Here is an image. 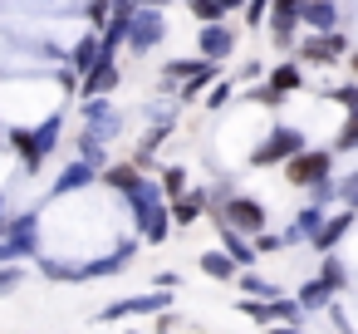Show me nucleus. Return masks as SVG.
Here are the masks:
<instances>
[{
	"label": "nucleus",
	"instance_id": "9",
	"mask_svg": "<svg viewBox=\"0 0 358 334\" xmlns=\"http://www.w3.org/2000/svg\"><path fill=\"white\" fill-rule=\"evenodd\" d=\"M265 20H270L275 50H294V40H299V0H270Z\"/></svg>",
	"mask_w": 358,
	"mask_h": 334
},
{
	"label": "nucleus",
	"instance_id": "15",
	"mask_svg": "<svg viewBox=\"0 0 358 334\" xmlns=\"http://www.w3.org/2000/svg\"><path fill=\"white\" fill-rule=\"evenodd\" d=\"M167 216H172V231H187V226H196L201 216H206V192H182L177 202H167Z\"/></svg>",
	"mask_w": 358,
	"mask_h": 334
},
{
	"label": "nucleus",
	"instance_id": "28",
	"mask_svg": "<svg viewBox=\"0 0 358 334\" xmlns=\"http://www.w3.org/2000/svg\"><path fill=\"white\" fill-rule=\"evenodd\" d=\"M329 153H358V113H343L338 138H334V148H329Z\"/></svg>",
	"mask_w": 358,
	"mask_h": 334
},
{
	"label": "nucleus",
	"instance_id": "32",
	"mask_svg": "<svg viewBox=\"0 0 358 334\" xmlns=\"http://www.w3.org/2000/svg\"><path fill=\"white\" fill-rule=\"evenodd\" d=\"M187 11H192L201 25H216V20H226V11L216 6V0H187Z\"/></svg>",
	"mask_w": 358,
	"mask_h": 334
},
{
	"label": "nucleus",
	"instance_id": "1",
	"mask_svg": "<svg viewBox=\"0 0 358 334\" xmlns=\"http://www.w3.org/2000/svg\"><path fill=\"white\" fill-rule=\"evenodd\" d=\"M123 202H128V221H133L138 241H148V246H162V241L172 236L167 197H162V187H157L152 177H138V182L123 192Z\"/></svg>",
	"mask_w": 358,
	"mask_h": 334
},
{
	"label": "nucleus",
	"instance_id": "24",
	"mask_svg": "<svg viewBox=\"0 0 358 334\" xmlns=\"http://www.w3.org/2000/svg\"><path fill=\"white\" fill-rule=\"evenodd\" d=\"M319 280H324V290H329V295H343V290H348V270H343V260H338L334 251L319 260Z\"/></svg>",
	"mask_w": 358,
	"mask_h": 334
},
{
	"label": "nucleus",
	"instance_id": "39",
	"mask_svg": "<svg viewBox=\"0 0 358 334\" xmlns=\"http://www.w3.org/2000/svg\"><path fill=\"white\" fill-rule=\"evenodd\" d=\"M152 290H182V275L177 270H157L152 275Z\"/></svg>",
	"mask_w": 358,
	"mask_h": 334
},
{
	"label": "nucleus",
	"instance_id": "5",
	"mask_svg": "<svg viewBox=\"0 0 358 334\" xmlns=\"http://www.w3.org/2000/svg\"><path fill=\"white\" fill-rule=\"evenodd\" d=\"M309 143H304V133L299 128H289V123H280V128H270L265 133V143H255L250 148V167H285L294 153H304Z\"/></svg>",
	"mask_w": 358,
	"mask_h": 334
},
{
	"label": "nucleus",
	"instance_id": "47",
	"mask_svg": "<svg viewBox=\"0 0 358 334\" xmlns=\"http://www.w3.org/2000/svg\"><path fill=\"white\" fill-rule=\"evenodd\" d=\"M128 334H133V329H128Z\"/></svg>",
	"mask_w": 358,
	"mask_h": 334
},
{
	"label": "nucleus",
	"instance_id": "11",
	"mask_svg": "<svg viewBox=\"0 0 358 334\" xmlns=\"http://www.w3.org/2000/svg\"><path fill=\"white\" fill-rule=\"evenodd\" d=\"M196 50H201V60H206V64H226V60L236 55V30H231L226 20H216V25H201V35H196Z\"/></svg>",
	"mask_w": 358,
	"mask_h": 334
},
{
	"label": "nucleus",
	"instance_id": "21",
	"mask_svg": "<svg viewBox=\"0 0 358 334\" xmlns=\"http://www.w3.org/2000/svg\"><path fill=\"white\" fill-rule=\"evenodd\" d=\"M299 84H304V64H299V60H285V64H275V69H270V84H265V89L285 99V94H294Z\"/></svg>",
	"mask_w": 358,
	"mask_h": 334
},
{
	"label": "nucleus",
	"instance_id": "4",
	"mask_svg": "<svg viewBox=\"0 0 358 334\" xmlns=\"http://www.w3.org/2000/svg\"><path fill=\"white\" fill-rule=\"evenodd\" d=\"M211 216L226 221V226L241 231V236H260V231H270V211H265V202H260V197H245V192H231Z\"/></svg>",
	"mask_w": 358,
	"mask_h": 334
},
{
	"label": "nucleus",
	"instance_id": "7",
	"mask_svg": "<svg viewBox=\"0 0 358 334\" xmlns=\"http://www.w3.org/2000/svg\"><path fill=\"white\" fill-rule=\"evenodd\" d=\"M138 236H128V241H118L108 256H89V260H79V280H113V275H123L128 265H133V256H138Z\"/></svg>",
	"mask_w": 358,
	"mask_h": 334
},
{
	"label": "nucleus",
	"instance_id": "46",
	"mask_svg": "<svg viewBox=\"0 0 358 334\" xmlns=\"http://www.w3.org/2000/svg\"><path fill=\"white\" fill-rule=\"evenodd\" d=\"M299 6H304V0H299Z\"/></svg>",
	"mask_w": 358,
	"mask_h": 334
},
{
	"label": "nucleus",
	"instance_id": "12",
	"mask_svg": "<svg viewBox=\"0 0 358 334\" xmlns=\"http://www.w3.org/2000/svg\"><path fill=\"white\" fill-rule=\"evenodd\" d=\"M343 50H348V40H343L338 30H334V35H309V40H294L299 64H334Z\"/></svg>",
	"mask_w": 358,
	"mask_h": 334
},
{
	"label": "nucleus",
	"instance_id": "26",
	"mask_svg": "<svg viewBox=\"0 0 358 334\" xmlns=\"http://www.w3.org/2000/svg\"><path fill=\"white\" fill-rule=\"evenodd\" d=\"M157 187H162L167 202H177L182 192H192V187H187V167H162V172H157Z\"/></svg>",
	"mask_w": 358,
	"mask_h": 334
},
{
	"label": "nucleus",
	"instance_id": "25",
	"mask_svg": "<svg viewBox=\"0 0 358 334\" xmlns=\"http://www.w3.org/2000/svg\"><path fill=\"white\" fill-rule=\"evenodd\" d=\"M236 285H241L245 295H255V300H275V295H285L275 280H265V275H255V270H241V275H236Z\"/></svg>",
	"mask_w": 358,
	"mask_h": 334
},
{
	"label": "nucleus",
	"instance_id": "3",
	"mask_svg": "<svg viewBox=\"0 0 358 334\" xmlns=\"http://www.w3.org/2000/svg\"><path fill=\"white\" fill-rule=\"evenodd\" d=\"M59 128H64V118H59V113H50L40 128H10V148L20 153V162H25L30 172H35V167L59 148Z\"/></svg>",
	"mask_w": 358,
	"mask_h": 334
},
{
	"label": "nucleus",
	"instance_id": "27",
	"mask_svg": "<svg viewBox=\"0 0 358 334\" xmlns=\"http://www.w3.org/2000/svg\"><path fill=\"white\" fill-rule=\"evenodd\" d=\"M329 300H334V295H329V290H324V280L314 275V280H304V285H299V300H294V305H299V309H324Z\"/></svg>",
	"mask_w": 358,
	"mask_h": 334
},
{
	"label": "nucleus",
	"instance_id": "42",
	"mask_svg": "<svg viewBox=\"0 0 358 334\" xmlns=\"http://www.w3.org/2000/svg\"><path fill=\"white\" fill-rule=\"evenodd\" d=\"M133 6H148V11H167L172 0H133Z\"/></svg>",
	"mask_w": 358,
	"mask_h": 334
},
{
	"label": "nucleus",
	"instance_id": "17",
	"mask_svg": "<svg viewBox=\"0 0 358 334\" xmlns=\"http://www.w3.org/2000/svg\"><path fill=\"white\" fill-rule=\"evenodd\" d=\"M299 25H309L314 35H334L338 30V6H334V0H304V6H299Z\"/></svg>",
	"mask_w": 358,
	"mask_h": 334
},
{
	"label": "nucleus",
	"instance_id": "23",
	"mask_svg": "<svg viewBox=\"0 0 358 334\" xmlns=\"http://www.w3.org/2000/svg\"><path fill=\"white\" fill-rule=\"evenodd\" d=\"M138 177H143V172H138V162H108V167L99 172V182H103L108 192H118V197H123V192H128Z\"/></svg>",
	"mask_w": 358,
	"mask_h": 334
},
{
	"label": "nucleus",
	"instance_id": "33",
	"mask_svg": "<svg viewBox=\"0 0 358 334\" xmlns=\"http://www.w3.org/2000/svg\"><path fill=\"white\" fill-rule=\"evenodd\" d=\"M329 99H334L343 113H358V84H338V89H329Z\"/></svg>",
	"mask_w": 358,
	"mask_h": 334
},
{
	"label": "nucleus",
	"instance_id": "29",
	"mask_svg": "<svg viewBox=\"0 0 358 334\" xmlns=\"http://www.w3.org/2000/svg\"><path fill=\"white\" fill-rule=\"evenodd\" d=\"M201 69H206V60H167L162 79H182V84H187V79H196Z\"/></svg>",
	"mask_w": 358,
	"mask_h": 334
},
{
	"label": "nucleus",
	"instance_id": "37",
	"mask_svg": "<svg viewBox=\"0 0 358 334\" xmlns=\"http://www.w3.org/2000/svg\"><path fill=\"white\" fill-rule=\"evenodd\" d=\"M108 11H113V0H89V30H103Z\"/></svg>",
	"mask_w": 358,
	"mask_h": 334
},
{
	"label": "nucleus",
	"instance_id": "43",
	"mask_svg": "<svg viewBox=\"0 0 358 334\" xmlns=\"http://www.w3.org/2000/svg\"><path fill=\"white\" fill-rule=\"evenodd\" d=\"M216 6H221V11H241V6H245V0H216Z\"/></svg>",
	"mask_w": 358,
	"mask_h": 334
},
{
	"label": "nucleus",
	"instance_id": "44",
	"mask_svg": "<svg viewBox=\"0 0 358 334\" xmlns=\"http://www.w3.org/2000/svg\"><path fill=\"white\" fill-rule=\"evenodd\" d=\"M0 221H6V192H0Z\"/></svg>",
	"mask_w": 358,
	"mask_h": 334
},
{
	"label": "nucleus",
	"instance_id": "2",
	"mask_svg": "<svg viewBox=\"0 0 358 334\" xmlns=\"http://www.w3.org/2000/svg\"><path fill=\"white\" fill-rule=\"evenodd\" d=\"M40 251V211H15L0 221V265H20L35 260Z\"/></svg>",
	"mask_w": 358,
	"mask_h": 334
},
{
	"label": "nucleus",
	"instance_id": "8",
	"mask_svg": "<svg viewBox=\"0 0 358 334\" xmlns=\"http://www.w3.org/2000/svg\"><path fill=\"white\" fill-rule=\"evenodd\" d=\"M172 309V295L167 290H148V295H128V300H108L99 309V319H133V314H167Z\"/></svg>",
	"mask_w": 358,
	"mask_h": 334
},
{
	"label": "nucleus",
	"instance_id": "45",
	"mask_svg": "<svg viewBox=\"0 0 358 334\" xmlns=\"http://www.w3.org/2000/svg\"><path fill=\"white\" fill-rule=\"evenodd\" d=\"M348 64H353V74H358V50H353V60H348Z\"/></svg>",
	"mask_w": 358,
	"mask_h": 334
},
{
	"label": "nucleus",
	"instance_id": "30",
	"mask_svg": "<svg viewBox=\"0 0 358 334\" xmlns=\"http://www.w3.org/2000/svg\"><path fill=\"white\" fill-rule=\"evenodd\" d=\"M334 192H338V202H343L348 211H358V167H353V172H343V177L334 182Z\"/></svg>",
	"mask_w": 358,
	"mask_h": 334
},
{
	"label": "nucleus",
	"instance_id": "6",
	"mask_svg": "<svg viewBox=\"0 0 358 334\" xmlns=\"http://www.w3.org/2000/svg\"><path fill=\"white\" fill-rule=\"evenodd\" d=\"M334 177V153L329 148H304V153H294L289 162H285V182L289 187H314V182H329Z\"/></svg>",
	"mask_w": 358,
	"mask_h": 334
},
{
	"label": "nucleus",
	"instance_id": "35",
	"mask_svg": "<svg viewBox=\"0 0 358 334\" xmlns=\"http://www.w3.org/2000/svg\"><path fill=\"white\" fill-rule=\"evenodd\" d=\"M334 202H338L334 182H314V187H309V207H334Z\"/></svg>",
	"mask_w": 358,
	"mask_h": 334
},
{
	"label": "nucleus",
	"instance_id": "31",
	"mask_svg": "<svg viewBox=\"0 0 358 334\" xmlns=\"http://www.w3.org/2000/svg\"><path fill=\"white\" fill-rule=\"evenodd\" d=\"M319 226H324V207H304V211L294 216V231H299L304 241H309V236H314Z\"/></svg>",
	"mask_w": 358,
	"mask_h": 334
},
{
	"label": "nucleus",
	"instance_id": "38",
	"mask_svg": "<svg viewBox=\"0 0 358 334\" xmlns=\"http://www.w3.org/2000/svg\"><path fill=\"white\" fill-rule=\"evenodd\" d=\"M231 104V79H216L211 84V99H206V109H226Z\"/></svg>",
	"mask_w": 358,
	"mask_h": 334
},
{
	"label": "nucleus",
	"instance_id": "20",
	"mask_svg": "<svg viewBox=\"0 0 358 334\" xmlns=\"http://www.w3.org/2000/svg\"><path fill=\"white\" fill-rule=\"evenodd\" d=\"M35 270L55 285H79V260H64V256H35Z\"/></svg>",
	"mask_w": 358,
	"mask_h": 334
},
{
	"label": "nucleus",
	"instance_id": "22",
	"mask_svg": "<svg viewBox=\"0 0 358 334\" xmlns=\"http://www.w3.org/2000/svg\"><path fill=\"white\" fill-rule=\"evenodd\" d=\"M196 260H201V275H206V280H221V285H226V280H236V275H241V265H236L221 246H216V251H201Z\"/></svg>",
	"mask_w": 358,
	"mask_h": 334
},
{
	"label": "nucleus",
	"instance_id": "40",
	"mask_svg": "<svg viewBox=\"0 0 358 334\" xmlns=\"http://www.w3.org/2000/svg\"><path fill=\"white\" fill-rule=\"evenodd\" d=\"M265 11H270V0H245V25H260Z\"/></svg>",
	"mask_w": 358,
	"mask_h": 334
},
{
	"label": "nucleus",
	"instance_id": "36",
	"mask_svg": "<svg viewBox=\"0 0 358 334\" xmlns=\"http://www.w3.org/2000/svg\"><path fill=\"white\" fill-rule=\"evenodd\" d=\"M250 246H255V256H275V251H285V246H280V231H260V236H250Z\"/></svg>",
	"mask_w": 358,
	"mask_h": 334
},
{
	"label": "nucleus",
	"instance_id": "14",
	"mask_svg": "<svg viewBox=\"0 0 358 334\" xmlns=\"http://www.w3.org/2000/svg\"><path fill=\"white\" fill-rule=\"evenodd\" d=\"M118 89V64L113 60H99L89 74H79V99H108Z\"/></svg>",
	"mask_w": 358,
	"mask_h": 334
},
{
	"label": "nucleus",
	"instance_id": "19",
	"mask_svg": "<svg viewBox=\"0 0 358 334\" xmlns=\"http://www.w3.org/2000/svg\"><path fill=\"white\" fill-rule=\"evenodd\" d=\"M99 60H103V40H99V30H89V35L69 50V69H74V74H89Z\"/></svg>",
	"mask_w": 358,
	"mask_h": 334
},
{
	"label": "nucleus",
	"instance_id": "13",
	"mask_svg": "<svg viewBox=\"0 0 358 334\" xmlns=\"http://www.w3.org/2000/svg\"><path fill=\"white\" fill-rule=\"evenodd\" d=\"M353 226H358V211H348V207H343V211L324 216V226H319V231L309 236V246H314L319 256H329V251H334V246H338V241H343V236H348Z\"/></svg>",
	"mask_w": 358,
	"mask_h": 334
},
{
	"label": "nucleus",
	"instance_id": "10",
	"mask_svg": "<svg viewBox=\"0 0 358 334\" xmlns=\"http://www.w3.org/2000/svg\"><path fill=\"white\" fill-rule=\"evenodd\" d=\"M162 30H167V15L138 6V11H133V25H128V50H133V55H148V50L162 40Z\"/></svg>",
	"mask_w": 358,
	"mask_h": 334
},
{
	"label": "nucleus",
	"instance_id": "18",
	"mask_svg": "<svg viewBox=\"0 0 358 334\" xmlns=\"http://www.w3.org/2000/svg\"><path fill=\"white\" fill-rule=\"evenodd\" d=\"M211 221H216V216H211ZM216 231H221V251H226V256H231V260H236L241 270H250V265L260 260V256H255V246H250V236H241V231H231L226 221H216Z\"/></svg>",
	"mask_w": 358,
	"mask_h": 334
},
{
	"label": "nucleus",
	"instance_id": "41",
	"mask_svg": "<svg viewBox=\"0 0 358 334\" xmlns=\"http://www.w3.org/2000/svg\"><path fill=\"white\" fill-rule=\"evenodd\" d=\"M265 334H304L299 324H265Z\"/></svg>",
	"mask_w": 358,
	"mask_h": 334
},
{
	"label": "nucleus",
	"instance_id": "16",
	"mask_svg": "<svg viewBox=\"0 0 358 334\" xmlns=\"http://www.w3.org/2000/svg\"><path fill=\"white\" fill-rule=\"evenodd\" d=\"M99 182V172L89 167V162H69L55 182H50V202H59V197H69V192H84V187H94Z\"/></svg>",
	"mask_w": 358,
	"mask_h": 334
},
{
	"label": "nucleus",
	"instance_id": "34",
	"mask_svg": "<svg viewBox=\"0 0 358 334\" xmlns=\"http://www.w3.org/2000/svg\"><path fill=\"white\" fill-rule=\"evenodd\" d=\"M25 285V265H0V300Z\"/></svg>",
	"mask_w": 358,
	"mask_h": 334
}]
</instances>
